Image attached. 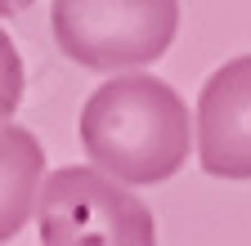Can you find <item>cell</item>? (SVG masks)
Returning a JSON list of instances; mask_svg holds the SVG:
<instances>
[{"label":"cell","instance_id":"cell-4","mask_svg":"<svg viewBox=\"0 0 251 246\" xmlns=\"http://www.w3.org/2000/svg\"><path fill=\"white\" fill-rule=\"evenodd\" d=\"M198 161L215 179H251V54L229 58L202 85Z\"/></svg>","mask_w":251,"mask_h":246},{"label":"cell","instance_id":"cell-3","mask_svg":"<svg viewBox=\"0 0 251 246\" xmlns=\"http://www.w3.org/2000/svg\"><path fill=\"white\" fill-rule=\"evenodd\" d=\"M41 246H157L152 210L90 166L45 175L36 193Z\"/></svg>","mask_w":251,"mask_h":246},{"label":"cell","instance_id":"cell-6","mask_svg":"<svg viewBox=\"0 0 251 246\" xmlns=\"http://www.w3.org/2000/svg\"><path fill=\"white\" fill-rule=\"evenodd\" d=\"M23 54L14 49V41L0 32V126H9V116L23 103Z\"/></svg>","mask_w":251,"mask_h":246},{"label":"cell","instance_id":"cell-5","mask_svg":"<svg viewBox=\"0 0 251 246\" xmlns=\"http://www.w3.org/2000/svg\"><path fill=\"white\" fill-rule=\"evenodd\" d=\"M45 183V148L23 126H0V246L23 233Z\"/></svg>","mask_w":251,"mask_h":246},{"label":"cell","instance_id":"cell-1","mask_svg":"<svg viewBox=\"0 0 251 246\" xmlns=\"http://www.w3.org/2000/svg\"><path fill=\"white\" fill-rule=\"evenodd\" d=\"M81 148L112 183H166L193 148L188 108L162 76H108L81 108Z\"/></svg>","mask_w":251,"mask_h":246},{"label":"cell","instance_id":"cell-2","mask_svg":"<svg viewBox=\"0 0 251 246\" xmlns=\"http://www.w3.org/2000/svg\"><path fill=\"white\" fill-rule=\"evenodd\" d=\"M58 49L81 67L117 72L157 63L179 27L175 0H58L50 9Z\"/></svg>","mask_w":251,"mask_h":246}]
</instances>
